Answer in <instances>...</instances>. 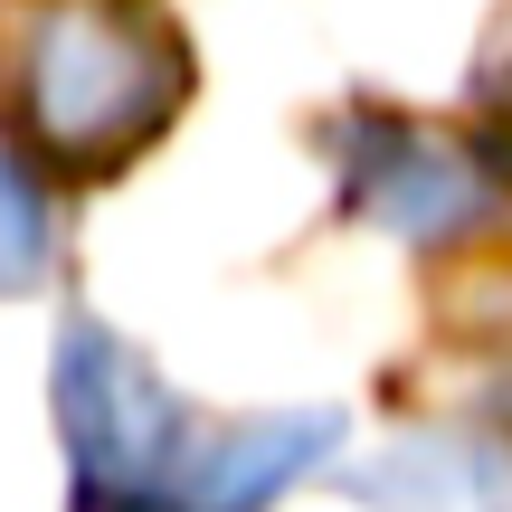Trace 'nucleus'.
<instances>
[{
  "label": "nucleus",
  "mask_w": 512,
  "mask_h": 512,
  "mask_svg": "<svg viewBox=\"0 0 512 512\" xmlns=\"http://www.w3.org/2000/svg\"><path fill=\"white\" fill-rule=\"evenodd\" d=\"M181 95L190 48L152 0H29L10 19V114L57 171H114Z\"/></svg>",
  "instance_id": "obj_1"
},
{
  "label": "nucleus",
  "mask_w": 512,
  "mask_h": 512,
  "mask_svg": "<svg viewBox=\"0 0 512 512\" xmlns=\"http://www.w3.org/2000/svg\"><path fill=\"white\" fill-rule=\"evenodd\" d=\"M57 437L76 456V484L105 503H152L181 465V408L152 380V361L124 332L67 313L57 323Z\"/></svg>",
  "instance_id": "obj_2"
},
{
  "label": "nucleus",
  "mask_w": 512,
  "mask_h": 512,
  "mask_svg": "<svg viewBox=\"0 0 512 512\" xmlns=\"http://www.w3.org/2000/svg\"><path fill=\"white\" fill-rule=\"evenodd\" d=\"M351 200L370 209V219L389 228V238H456V228H475L484 209H494V171L475 162L465 143H446V133L427 124H361V152H351Z\"/></svg>",
  "instance_id": "obj_3"
},
{
  "label": "nucleus",
  "mask_w": 512,
  "mask_h": 512,
  "mask_svg": "<svg viewBox=\"0 0 512 512\" xmlns=\"http://www.w3.org/2000/svg\"><path fill=\"white\" fill-rule=\"evenodd\" d=\"M332 456H342V408L247 418V427H219L209 446H190L171 465V484L152 494V512H266L285 484H304Z\"/></svg>",
  "instance_id": "obj_4"
},
{
  "label": "nucleus",
  "mask_w": 512,
  "mask_h": 512,
  "mask_svg": "<svg viewBox=\"0 0 512 512\" xmlns=\"http://www.w3.org/2000/svg\"><path fill=\"white\" fill-rule=\"evenodd\" d=\"M342 494H361L370 512H512V446L418 427L370 465H342Z\"/></svg>",
  "instance_id": "obj_5"
},
{
  "label": "nucleus",
  "mask_w": 512,
  "mask_h": 512,
  "mask_svg": "<svg viewBox=\"0 0 512 512\" xmlns=\"http://www.w3.org/2000/svg\"><path fill=\"white\" fill-rule=\"evenodd\" d=\"M38 266H48V200H38V181L0 152V294H19Z\"/></svg>",
  "instance_id": "obj_6"
},
{
  "label": "nucleus",
  "mask_w": 512,
  "mask_h": 512,
  "mask_svg": "<svg viewBox=\"0 0 512 512\" xmlns=\"http://www.w3.org/2000/svg\"><path fill=\"white\" fill-rule=\"evenodd\" d=\"M86 512H143V503H105V494H86Z\"/></svg>",
  "instance_id": "obj_7"
},
{
  "label": "nucleus",
  "mask_w": 512,
  "mask_h": 512,
  "mask_svg": "<svg viewBox=\"0 0 512 512\" xmlns=\"http://www.w3.org/2000/svg\"><path fill=\"white\" fill-rule=\"evenodd\" d=\"M494 86H503V114H512V67H503V76H494Z\"/></svg>",
  "instance_id": "obj_8"
}]
</instances>
